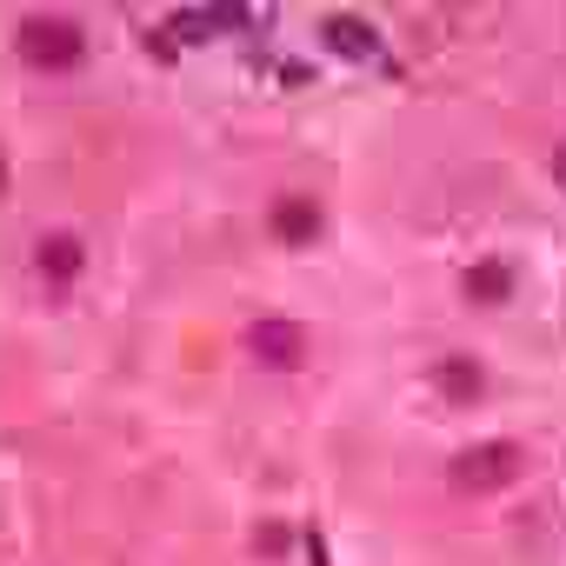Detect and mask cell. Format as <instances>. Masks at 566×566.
Returning <instances> with one entry per match:
<instances>
[{
    "label": "cell",
    "instance_id": "cell-10",
    "mask_svg": "<svg viewBox=\"0 0 566 566\" xmlns=\"http://www.w3.org/2000/svg\"><path fill=\"white\" fill-rule=\"evenodd\" d=\"M280 546H287V533H280V526L266 520V526H260V553H280Z\"/></svg>",
    "mask_w": 566,
    "mask_h": 566
},
{
    "label": "cell",
    "instance_id": "cell-3",
    "mask_svg": "<svg viewBox=\"0 0 566 566\" xmlns=\"http://www.w3.org/2000/svg\"><path fill=\"white\" fill-rule=\"evenodd\" d=\"M247 354H253L260 367H273V374H287V367L307 360V334H301V321H287V314H260V321L247 327Z\"/></svg>",
    "mask_w": 566,
    "mask_h": 566
},
{
    "label": "cell",
    "instance_id": "cell-6",
    "mask_svg": "<svg viewBox=\"0 0 566 566\" xmlns=\"http://www.w3.org/2000/svg\"><path fill=\"white\" fill-rule=\"evenodd\" d=\"M34 266H41V273L54 280V287H67V280H74V273L87 266V247H81L74 233H48V240L34 247Z\"/></svg>",
    "mask_w": 566,
    "mask_h": 566
},
{
    "label": "cell",
    "instance_id": "cell-7",
    "mask_svg": "<svg viewBox=\"0 0 566 566\" xmlns=\"http://www.w3.org/2000/svg\"><path fill=\"white\" fill-rule=\"evenodd\" d=\"M467 294H473L480 307L513 301V260H473V266H467Z\"/></svg>",
    "mask_w": 566,
    "mask_h": 566
},
{
    "label": "cell",
    "instance_id": "cell-8",
    "mask_svg": "<svg viewBox=\"0 0 566 566\" xmlns=\"http://www.w3.org/2000/svg\"><path fill=\"white\" fill-rule=\"evenodd\" d=\"M314 233H321V207H314V200H280V207H273V240L301 247V240H314Z\"/></svg>",
    "mask_w": 566,
    "mask_h": 566
},
{
    "label": "cell",
    "instance_id": "cell-2",
    "mask_svg": "<svg viewBox=\"0 0 566 566\" xmlns=\"http://www.w3.org/2000/svg\"><path fill=\"white\" fill-rule=\"evenodd\" d=\"M447 473H453V493H500V486H513V473H520V447H513V440L467 447Z\"/></svg>",
    "mask_w": 566,
    "mask_h": 566
},
{
    "label": "cell",
    "instance_id": "cell-12",
    "mask_svg": "<svg viewBox=\"0 0 566 566\" xmlns=\"http://www.w3.org/2000/svg\"><path fill=\"white\" fill-rule=\"evenodd\" d=\"M553 180H559V187H566V147H559V154H553Z\"/></svg>",
    "mask_w": 566,
    "mask_h": 566
},
{
    "label": "cell",
    "instance_id": "cell-9",
    "mask_svg": "<svg viewBox=\"0 0 566 566\" xmlns=\"http://www.w3.org/2000/svg\"><path fill=\"white\" fill-rule=\"evenodd\" d=\"M433 380H440L447 400H480V387H486V380H480V360H440Z\"/></svg>",
    "mask_w": 566,
    "mask_h": 566
},
{
    "label": "cell",
    "instance_id": "cell-5",
    "mask_svg": "<svg viewBox=\"0 0 566 566\" xmlns=\"http://www.w3.org/2000/svg\"><path fill=\"white\" fill-rule=\"evenodd\" d=\"M253 14H240V8H174L167 14V41H207V34H220V28H247Z\"/></svg>",
    "mask_w": 566,
    "mask_h": 566
},
{
    "label": "cell",
    "instance_id": "cell-11",
    "mask_svg": "<svg viewBox=\"0 0 566 566\" xmlns=\"http://www.w3.org/2000/svg\"><path fill=\"white\" fill-rule=\"evenodd\" d=\"M307 553H314V566H327V546H321V533H307Z\"/></svg>",
    "mask_w": 566,
    "mask_h": 566
},
{
    "label": "cell",
    "instance_id": "cell-4",
    "mask_svg": "<svg viewBox=\"0 0 566 566\" xmlns=\"http://www.w3.org/2000/svg\"><path fill=\"white\" fill-rule=\"evenodd\" d=\"M321 41H327L340 61H380V34H374V21H360V14H327V21H321Z\"/></svg>",
    "mask_w": 566,
    "mask_h": 566
},
{
    "label": "cell",
    "instance_id": "cell-1",
    "mask_svg": "<svg viewBox=\"0 0 566 566\" xmlns=\"http://www.w3.org/2000/svg\"><path fill=\"white\" fill-rule=\"evenodd\" d=\"M21 54H28V67L67 74V67L87 61V28L67 21V14H28L21 21Z\"/></svg>",
    "mask_w": 566,
    "mask_h": 566
}]
</instances>
